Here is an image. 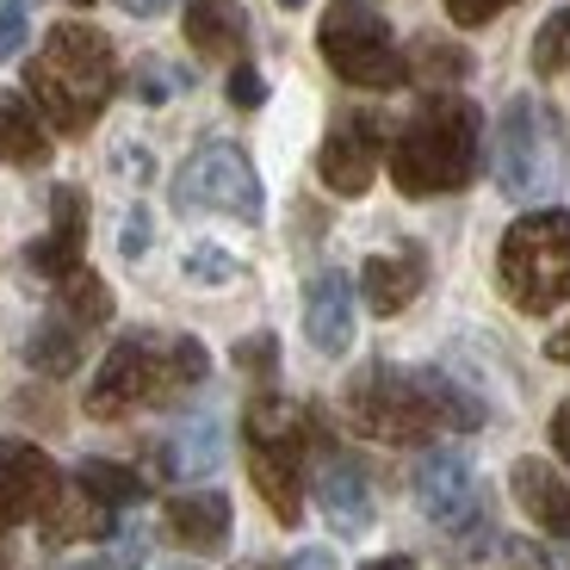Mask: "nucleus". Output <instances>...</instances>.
I'll list each match as a JSON object with an SVG mask.
<instances>
[{
    "instance_id": "nucleus-13",
    "label": "nucleus",
    "mask_w": 570,
    "mask_h": 570,
    "mask_svg": "<svg viewBox=\"0 0 570 570\" xmlns=\"http://www.w3.org/2000/svg\"><path fill=\"white\" fill-rule=\"evenodd\" d=\"M81 248H87V193L81 186H57L50 193V229L26 248V267L43 273V279H69L81 267Z\"/></svg>"
},
{
    "instance_id": "nucleus-25",
    "label": "nucleus",
    "mask_w": 570,
    "mask_h": 570,
    "mask_svg": "<svg viewBox=\"0 0 570 570\" xmlns=\"http://www.w3.org/2000/svg\"><path fill=\"white\" fill-rule=\"evenodd\" d=\"M75 484H81L87 497H100L112 514L118 509H137V502L149 497V484H142L130 465H118V459H81V465H75Z\"/></svg>"
},
{
    "instance_id": "nucleus-35",
    "label": "nucleus",
    "mask_w": 570,
    "mask_h": 570,
    "mask_svg": "<svg viewBox=\"0 0 570 570\" xmlns=\"http://www.w3.org/2000/svg\"><path fill=\"white\" fill-rule=\"evenodd\" d=\"M174 87H180V75H168L161 62H142V75H137V94H142L149 106H161V100L174 94Z\"/></svg>"
},
{
    "instance_id": "nucleus-2",
    "label": "nucleus",
    "mask_w": 570,
    "mask_h": 570,
    "mask_svg": "<svg viewBox=\"0 0 570 570\" xmlns=\"http://www.w3.org/2000/svg\"><path fill=\"white\" fill-rule=\"evenodd\" d=\"M478 149H484V112L459 94H434L403 118L385 161L403 199H441L478 174Z\"/></svg>"
},
{
    "instance_id": "nucleus-24",
    "label": "nucleus",
    "mask_w": 570,
    "mask_h": 570,
    "mask_svg": "<svg viewBox=\"0 0 570 570\" xmlns=\"http://www.w3.org/2000/svg\"><path fill=\"white\" fill-rule=\"evenodd\" d=\"M81 323H69V316H43L38 328H31V342H26V360L38 372H50V379H69L75 366H81Z\"/></svg>"
},
{
    "instance_id": "nucleus-5",
    "label": "nucleus",
    "mask_w": 570,
    "mask_h": 570,
    "mask_svg": "<svg viewBox=\"0 0 570 570\" xmlns=\"http://www.w3.org/2000/svg\"><path fill=\"white\" fill-rule=\"evenodd\" d=\"M497 279L514 311L552 316L570 298V212H528L502 229L497 248Z\"/></svg>"
},
{
    "instance_id": "nucleus-23",
    "label": "nucleus",
    "mask_w": 570,
    "mask_h": 570,
    "mask_svg": "<svg viewBox=\"0 0 570 570\" xmlns=\"http://www.w3.org/2000/svg\"><path fill=\"white\" fill-rule=\"evenodd\" d=\"M415 379H422V391H428V403H434V422H441V428H459V434H471V428H484V422H490L484 397H478V391H465L453 372L415 366Z\"/></svg>"
},
{
    "instance_id": "nucleus-31",
    "label": "nucleus",
    "mask_w": 570,
    "mask_h": 570,
    "mask_svg": "<svg viewBox=\"0 0 570 570\" xmlns=\"http://www.w3.org/2000/svg\"><path fill=\"white\" fill-rule=\"evenodd\" d=\"M26 50V0H0V62Z\"/></svg>"
},
{
    "instance_id": "nucleus-21",
    "label": "nucleus",
    "mask_w": 570,
    "mask_h": 570,
    "mask_svg": "<svg viewBox=\"0 0 570 570\" xmlns=\"http://www.w3.org/2000/svg\"><path fill=\"white\" fill-rule=\"evenodd\" d=\"M0 161L7 168H43L50 161V125L26 94L0 87Z\"/></svg>"
},
{
    "instance_id": "nucleus-36",
    "label": "nucleus",
    "mask_w": 570,
    "mask_h": 570,
    "mask_svg": "<svg viewBox=\"0 0 570 570\" xmlns=\"http://www.w3.org/2000/svg\"><path fill=\"white\" fill-rule=\"evenodd\" d=\"M118 248H125V261H137L142 248H149V212H142V205L125 217V236H118Z\"/></svg>"
},
{
    "instance_id": "nucleus-1",
    "label": "nucleus",
    "mask_w": 570,
    "mask_h": 570,
    "mask_svg": "<svg viewBox=\"0 0 570 570\" xmlns=\"http://www.w3.org/2000/svg\"><path fill=\"white\" fill-rule=\"evenodd\" d=\"M112 87H118L112 38L100 26H81V19L50 26L43 50L26 62V100L62 137H87L94 118L106 112V100H112Z\"/></svg>"
},
{
    "instance_id": "nucleus-22",
    "label": "nucleus",
    "mask_w": 570,
    "mask_h": 570,
    "mask_svg": "<svg viewBox=\"0 0 570 570\" xmlns=\"http://www.w3.org/2000/svg\"><path fill=\"white\" fill-rule=\"evenodd\" d=\"M43 546H75V540H106L112 533V509L100 497H87L81 484H62L57 502L43 509Z\"/></svg>"
},
{
    "instance_id": "nucleus-39",
    "label": "nucleus",
    "mask_w": 570,
    "mask_h": 570,
    "mask_svg": "<svg viewBox=\"0 0 570 570\" xmlns=\"http://www.w3.org/2000/svg\"><path fill=\"white\" fill-rule=\"evenodd\" d=\"M546 360H558V366H570V323L558 328V335H546Z\"/></svg>"
},
{
    "instance_id": "nucleus-17",
    "label": "nucleus",
    "mask_w": 570,
    "mask_h": 570,
    "mask_svg": "<svg viewBox=\"0 0 570 570\" xmlns=\"http://www.w3.org/2000/svg\"><path fill=\"white\" fill-rule=\"evenodd\" d=\"M316 502H323L328 528L347 533V540H360V533L372 528V484H366V471H360L347 453L323 459V471H316Z\"/></svg>"
},
{
    "instance_id": "nucleus-18",
    "label": "nucleus",
    "mask_w": 570,
    "mask_h": 570,
    "mask_svg": "<svg viewBox=\"0 0 570 570\" xmlns=\"http://www.w3.org/2000/svg\"><path fill=\"white\" fill-rule=\"evenodd\" d=\"M229 497L224 490H186V497H168V540L186 546V552H224L229 546Z\"/></svg>"
},
{
    "instance_id": "nucleus-38",
    "label": "nucleus",
    "mask_w": 570,
    "mask_h": 570,
    "mask_svg": "<svg viewBox=\"0 0 570 570\" xmlns=\"http://www.w3.org/2000/svg\"><path fill=\"white\" fill-rule=\"evenodd\" d=\"M552 446H558V453H564V465H570V397H564V403H558V410H552Z\"/></svg>"
},
{
    "instance_id": "nucleus-37",
    "label": "nucleus",
    "mask_w": 570,
    "mask_h": 570,
    "mask_svg": "<svg viewBox=\"0 0 570 570\" xmlns=\"http://www.w3.org/2000/svg\"><path fill=\"white\" fill-rule=\"evenodd\" d=\"M285 570H335V552H328V546H304Z\"/></svg>"
},
{
    "instance_id": "nucleus-44",
    "label": "nucleus",
    "mask_w": 570,
    "mask_h": 570,
    "mask_svg": "<svg viewBox=\"0 0 570 570\" xmlns=\"http://www.w3.org/2000/svg\"><path fill=\"white\" fill-rule=\"evenodd\" d=\"M279 7H304V0H279Z\"/></svg>"
},
{
    "instance_id": "nucleus-19",
    "label": "nucleus",
    "mask_w": 570,
    "mask_h": 570,
    "mask_svg": "<svg viewBox=\"0 0 570 570\" xmlns=\"http://www.w3.org/2000/svg\"><path fill=\"white\" fill-rule=\"evenodd\" d=\"M217 459H224V422L217 415H186L168 441L156 446L161 478H205V471H217Z\"/></svg>"
},
{
    "instance_id": "nucleus-4",
    "label": "nucleus",
    "mask_w": 570,
    "mask_h": 570,
    "mask_svg": "<svg viewBox=\"0 0 570 570\" xmlns=\"http://www.w3.org/2000/svg\"><path fill=\"white\" fill-rule=\"evenodd\" d=\"M564 161H570V142H564V118L552 112L546 100L533 94H514L497 118V142H490V168H497V186L509 199H552L564 186Z\"/></svg>"
},
{
    "instance_id": "nucleus-45",
    "label": "nucleus",
    "mask_w": 570,
    "mask_h": 570,
    "mask_svg": "<svg viewBox=\"0 0 570 570\" xmlns=\"http://www.w3.org/2000/svg\"><path fill=\"white\" fill-rule=\"evenodd\" d=\"M174 570H193V564H174Z\"/></svg>"
},
{
    "instance_id": "nucleus-16",
    "label": "nucleus",
    "mask_w": 570,
    "mask_h": 570,
    "mask_svg": "<svg viewBox=\"0 0 570 570\" xmlns=\"http://www.w3.org/2000/svg\"><path fill=\"white\" fill-rule=\"evenodd\" d=\"M304 335L328 360H342L354 347V285H347V273H316L311 279V292H304Z\"/></svg>"
},
{
    "instance_id": "nucleus-8",
    "label": "nucleus",
    "mask_w": 570,
    "mask_h": 570,
    "mask_svg": "<svg viewBox=\"0 0 570 570\" xmlns=\"http://www.w3.org/2000/svg\"><path fill=\"white\" fill-rule=\"evenodd\" d=\"M342 410H347V422L379 446H422L428 434L441 428L422 379L403 372V366H391V360H372V366H360L354 379H347Z\"/></svg>"
},
{
    "instance_id": "nucleus-3",
    "label": "nucleus",
    "mask_w": 570,
    "mask_h": 570,
    "mask_svg": "<svg viewBox=\"0 0 570 570\" xmlns=\"http://www.w3.org/2000/svg\"><path fill=\"white\" fill-rule=\"evenodd\" d=\"M212 354L193 335H149V328H130L106 347L94 385H87V415L94 422H118V415L142 410V403H174L193 385H205Z\"/></svg>"
},
{
    "instance_id": "nucleus-11",
    "label": "nucleus",
    "mask_w": 570,
    "mask_h": 570,
    "mask_svg": "<svg viewBox=\"0 0 570 570\" xmlns=\"http://www.w3.org/2000/svg\"><path fill=\"white\" fill-rule=\"evenodd\" d=\"M385 125L379 112H342L328 125L323 149H316V174H323L328 193H342V199H360L379 174V156H385Z\"/></svg>"
},
{
    "instance_id": "nucleus-7",
    "label": "nucleus",
    "mask_w": 570,
    "mask_h": 570,
    "mask_svg": "<svg viewBox=\"0 0 570 570\" xmlns=\"http://www.w3.org/2000/svg\"><path fill=\"white\" fill-rule=\"evenodd\" d=\"M248 478H255L261 502L273 509L279 528H298L304 514V453H311V422L304 410L279 397H255L248 403Z\"/></svg>"
},
{
    "instance_id": "nucleus-28",
    "label": "nucleus",
    "mask_w": 570,
    "mask_h": 570,
    "mask_svg": "<svg viewBox=\"0 0 570 570\" xmlns=\"http://www.w3.org/2000/svg\"><path fill=\"white\" fill-rule=\"evenodd\" d=\"M403 62H410V57H403ZM410 69L428 75V81H459V75H471V57H465V50H453V43H441V38H422V43H415Z\"/></svg>"
},
{
    "instance_id": "nucleus-20",
    "label": "nucleus",
    "mask_w": 570,
    "mask_h": 570,
    "mask_svg": "<svg viewBox=\"0 0 570 570\" xmlns=\"http://www.w3.org/2000/svg\"><path fill=\"white\" fill-rule=\"evenodd\" d=\"M180 26L199 57H243L248 50V13L236 0H186Z\"/></svg>"
},
{
    "instance_id": "nucleus-27",
    "label": "nucleus",
    "mask_w": 570,
    "mask_h": 570,
    "mask_svg": "<svg viewBox=\"0 0 570 570\" xmlns=\"http://www.w3.org/2000/svg\"><path fill=\"white\" fill-rule=\"evenodd\" d=\"M533 69L540 75H564L570 69V7H558V13L540 26V38H533Z\"/></svg>"
},
{
    "instance_id": "nucleus-33",
    "label": "nucleus",
    "mask_w": 570,
    "mask_h": 570,
    "mask_svg": "<svg viewBox=\"0 0 570 570\" xmlns=\"http://www.w3.org/2000/svg\"><path fill=\"white\" fill-rule=\"evenodd\" d=\"M502 7H514V0H446V19H453V26H490V19L502 13Z\"/></svg>"
},
{
    "instance_id": "nucleus-34",
    "label": "nucleus",
    "mask_w": 570,
    "mask_h": 570,
    "mask_svg": "<svg viewBox=\"0 0 570 570\" xmlns=\"http://www.w3.org/2000/svg\"><path fill=\"white\" fill-rule=\"evenodd\" d=\"M261 100H267V81H261V75L243 62V69L229 75V106H243V112H255Z\"/></svg>"
},
{
    "instance_id": "nucleus-12",
    "label": "nucleus",
    "mask_w": 570,
    "mask_h": 570,
    "mask_svg": "<svg viewBox=\"0 0 570 570\" xmlns=\"http://www.w3.org/2000/svg\"><path fill=\"white\" fill-rule=\"evenodd\" d=\"M57 490H62V471L50 465L43 446L0 441V533H13L19 521H43Z\"/></svg>"
},
{
    "instance_id": "nucleus-43",
    "label": "nucleus",
    "mask_w": 570,
    "mask_h": 570,
    "mask_svg": "<svg viewBox=\"0 0 570 570\" xmlns=\"http://www.w3.org/2000/svg\"><path fill=\"white\" fill-rule=\"evenodd\" d=\"M0 570H13V552H7V546H0Z\"/></svg>"
},
{
    "instance_id": "nucleus-9",
    "label": "nucleus",
    "mask_w": 570,
    "mask_h": 570,
    "mask_svg": "<svg viewBox=\"0 0 570 570\" xmlns=\"http://www.w3.org/2000/svg\"><path fill=\"white\" fill-rule=\"evenodd\" d=\"M174 205H180V212L236 217V224H261L267 193H261L255 161H248L236 142H205V149H193V156L180 161V174H174Z\"/></svg>"
},
{
    "instance_id": "nucleus-26",
    "label": "nucleus",
    "mask_w": 570,
    "mask_h": 570,
    "mask_svg": "<svg viewBox=\"0 0 570 570\" xmlns=\"http://www.w3.org/2000/svg\"><path fill=\"white\" fill-rule=\"evenodd\" d=\"M57 285H62V316H69V323L100 328L106 316H112V292H106V279H100V273L75 267L69 279H57Z\"/></svg>"
},
{
    "instance_id": "nucleus-29",
    "label": "nucleus",
    "mask_w": 570,
    "mask_h": 570,
    "mask_svg": "<svg viewBox=\"0 0 570 570\" xmlns=\"http://www.w3.org/2000/svg\"><path fill=\"white\" fill-rule=\"evenodd\" d=\"M186 279H199V285H229V279H236V261H229L224 248L199 243V248H186Z\"/></svg>"
},
{
    "instance_id": "nucleus-42",
    "label": "nucleus",
    "mask_w": 570,
    "mask_h": 570,
    "mask_svg": "<svg viewBox=\"0 0 570 570\" xmlns=\"http://www.w3.org/2000/svg\"><path fill=\"white\" fill-rule=\"evenodd\" d=\"M57 570H112V564H57Z\"/></svg>"
},
{
    "instance_id": "nucleus-40",
    "label": "nucleus",
    "mask_w": 570,
    "mask_h": 570,
    "mask_svg": "<svg viewBox=\"0 0 570 570\" xmlns=\"http://www.w3.org/2000/svg\"><path fill=\"white\" fill-rule=\"evenodd\" d=\"M174 0H125V13L130 19H156V13H168Z\"/></svg>"
},
{
    "instance_id": "nucleus-15",
    "label": "nucleus",
    "mask_w": 570,
    "mask_h": 570,
    "mask_svg": "<svg viewBox=\"0 0 570 570\" xmlns=\"http://www.w3.org/2000/svg\"><path fill=\"white\" fill-rule=\"evenodd\" d=\"M428 285V255L422 248H391V255H372L366 267H360V298H366L372 316H397L410 311L415 298H422Z\"/></svg>"
},
{
    "instance_id": "nucleus-6",
    "label": "nucleus",
    "mask_w": 570,
    "mask_h": 570,
    "mask_svg": "<svg viewBox=\"0 0 570 570\" xmlns=\"http://www.w3.org/2000/svg\"><path fill=\"white\" fill-rule=\"evenodd\" d=\"M316 50L347 87H366V94H391V87L410 81L397 31L372 0H328L323 19H316Z\"/></svg>"
},
{
    "instance_id": "nucleus-32",
    "label": "nucleus",
    "mask_w": 570,
    "mask_h": 570,
    "mask_svg": "<svg viewBox=\"0 0 570 570\" xmlns=\"http://www.w3.org/2000/svg\"><path fill=\"white\" fill-rule=\"evenodd\" d=\"M236 366L243 372H273L279 366V342H273V335H248V342H236Z\"/></svg>"
},
{
    "instance_id": "nucleus-41",
    "label": "nucleus",
    "mask_w": 570,
    "mask_h": 570,
    "mask_svg": "<svg viewBox=\"0 0 570 570\" xmlns=\"http://www.w3.org/2000/svg\"><path fill=\"white\" fill-rule=\"evenodd\" d=\"M360 570H415V558H403V552H385V558H372V564H360Z\"/></svg>"
},
{
    "instance_id": "nucleus-10",
    "label": "nucleus",
    "mask_w": 570,
    "mask_h": 570,
    "mask_svg": "<svg viewBox=\"0 0 570 570\" xmlns=\"http://www.w3.org/2000/svg\"><path fill=\"white\" fill-rule=\"evenodd\" d=\"M415 502L434 528L446 533H478L484 528V490H478V471L459 446H434V453L415 465Z\"/></svg>"
},
{
    "instance_id": "nucleus-46",
    "label": "nucleus",
    "mask_w": 570,
    "mask_h": 570,
    "mask_svg": "<svg viewBox=\"0 0 570 570\" xmlns=\"http://www.w3.org/2000/svg\"><path fill=\"white\" fill-rule=\"evenodd\" d=\"M81 7H87V0H81Z\"/></svg>"
},
{
    "instance_id": "nucleus-30",
    "label": "nucleus",
    "mask_w": 570,
    "mask_h": 570,
    "mask_svg": "<svg viewBox=\"0 0 570 570\" xmlns=\"http://www.w3.org/2000/svg\"><path fill=\"white\" fill-rule=\"evenodd\" d=\"M502 570H564V564L533 540H502Z\"/></svg>"
},
{
    "instance_id": "nucleus-14",
    "label": "nucleus",
    "mask_w": 570,
    "mask_h": 570,
    "mask_svg": "<svg viewBox=\"0 0 570 570\" xmlns=\"http://www.w3.org/2000/svg\"><path fill=\"white\" fill-rule=\"evenodd\" d=\"M509 490H514V509L528 514L540 533H552V540H570V478L558 465H546V459H514L509 471Z\"/></svg>"
}]
</instances>
